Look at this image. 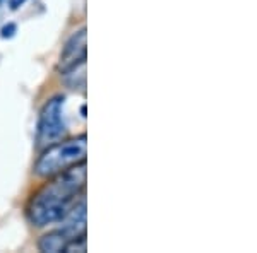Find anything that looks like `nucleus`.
I'll return each instance as SVG.
<instances>
[{
    "label": "nucleus",
    "mask_w": 257,
    "mask_h": 253,
    "mask_svg": "<svg viewBox=\"0 0 257 253\" xmlns=\"http://www.w3.org/2000/svg\"><path fill=\"white\" fill-rule=\"evenodd\" d=\"M86 248H88V239H86V234H81V236H77V238L69 239V243L65 244L64 251H67V253H72V251L84 253Z\"/></svg>",
    "instance_id": "0eeeda50"
},
{
    "label": "nucleus",
    "mask_w": 257,
    "mask_h": 253,
    "mask_svg": "<svg viewBox=\"0 0 257 253\" xmlns=\"http://www.w3.org/2000/svg\"><path fill=\"white\" fill-rule=\"evenodd\" d=\"M62 231L67 234L69 239L86 234V200L81 198L79 204H74L67 210V214L60 219Z\"/></svg>",
    "instance_id": "39448f33"
},
{
    "label": "nucleus",
    "mask_w": 257,
    "mask_h": 253,
    "mask_svg": "<svg viewBox=\"0 0 257 253\" xmlns=\"http://www.w3.org/2000/svg\"><path fill=\"white\" fill-rule=\"evenodd\" d=\"M86 47H88V43H86V28H82V30L70 36L64 50H62L59 60V70L62 74H65L72 67L86 62V53H88Z\"/></svg>",
    "instance_id": "20e7f679"
},
{
    "label": "nucleus",
    "mask_w": 257,
    "mask_h": 253,
    "mask_svg": "<svg viewBox=\"0 0 257 253\" xmlns=\"http://www.w3.org/2000/svg\"><path fill=\"white\" fill-rule=\"evenodd\" d=\"M24 2H26V0H9V7L12 11H16V9H19Z\"/></svg>",
    "instance_id": "1a4fd4ad"
},
{
    "label": "nucleus",
    "mask_w": 257,
    "mask_h": 253,
    "mask_svg": "<svg viewBox=\"0 0 257 253\" xmlns=\"http://www.w3.org/2000/svg\"><path fill=\"white\" fill-rule=\"evenodd\" d=\"M2 38H12L14 36V33H16V24H7V26H4L2 28Z\"/></svg>",
    "instance_id": "6e6552de"
},
{
    "label": "nucleus",
    "mask_w": 257,
    "mask_h": 253,
    "mask_svg": "<svg viewBox=\"0 0 257 253\" xmlns=\"http://www.w3.org/2000/svg\"><path fill=\"white\" fill-rule=\"evenodd\" d=\"M86 186V161L70 166L65 171L50 176V181L33 197L30 219L35 226L43 227L59 222L76 204V198Z\"/></svg>",
    "instance_id": "f257e3e1"
},
{
    "label": "nucleus",
    "mask_w": 257,
    "mask_h": 253,
    "mask_svg": "<svg viewBox=\"0 0 257 253\" xmlns=\"http://www.w3.org/2000/svg\"><path fill=\"white\" fill-rule=\"evenodd\" d=\"M64 96H53L43 106L38 122V137H36L38 146L48 147L64 137L67 130L64 120Z\"/></svg>",
    "instance_id": "7ed1b4c3"
},
{
    "label": "nucleus",
    "mask_w": 257,
    "mask_h": 253,
    "mask_svg": "<svg viewBox=\"0 0 257 253\" xmlns=\"http://www.w3.org/2000/svg\"><path fill=\"white\" fill-rule=\"evenodd\" d=\"M69 243L67 234L64 233L62 229L59 231H52V233L45 234L43 238L40 239L38 248L41 251H50V253H57V251H64L65 244Z\"/></svg>",
    "instance_id": "423d86ee"
},
{
    "label": "nucleus",
    "mask_w": 257,
    "mask_h": 253,
    "mask_svg": "<svg viewBox=\"0 0 257 253\" xmlns=\"http://www.w3.org/2000/svg\"><path fill=\"white\" fill-rule=\"evenodd\" d=\"M86 154H88L86 135H79L64 142H55L48 146L47 151L40 156L35 166V173L41 178L55 176L57 173L65 171L70 166L86 161Z\"/></svg>",
    "instance_id": "f03ea898"
}]
</instances>
